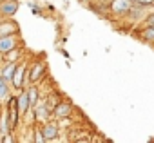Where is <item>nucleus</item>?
Returning <instances> with one entry per match:
<instances>
[{
    "mask_svg": "<svg viewBox=\"0 0 154 143\" xmlns=\"http://www.w3.org/2000/svg\"><path fill=\"white\" fill-rule=\"evenodd\" d=\"M17 9H18V4L17 2H8V4L2 6V13L4 15H15Z\"/></svg>",
    "mask_w": 154,
    "mask_h": 143,
    "instance_id": "0eeeda50",
    "label": "nucleus"
},
{
    "mask_svg": "<svg viewBox=\"0 0 154 143\" xmlns=\"http://www.w3.org/2000/svg\"><path fill=\"white\" fill-rule=\"evenodd\" d=\"M38 114H40L42 118H47V116H49V109H47V105H44V107H38Z\"/></svg>",
    "mask_w": 154,
    "mask_h": 143,
    "instance_id": "dca6fc26",
    "label": "nucleus"
},
{
    "mask_svg": "<svg viewBox=\"0 0 154 143\" xmlns=\"http://www.w3.org/2000/svg\"><path fill=\"white\" fill-rule=\"evenodd\" d=\"M134 2H138L140 6H150V4L154 2V0H134Z\"/></svg>",
    "mask_w": 154,
    "mask_h": 143,
    "instance_id": "a211bd4d",
    "label": "nucleus"
},
{
    "mask_svg": "<svg viewBox=\"0 0 154 143\" xmlns=\"http://www.w3.org/2000/svg\"><path fill=\"white\" fill-rule=\"evenodd\" d=\"M17 107H18V111H20V112H26V111L29 109V100H27V93H26V94H22V96L18 98V102H17Z\"/></svg>",
    "mask_w": 154,
    "mask_h": 143,
    "instance_id": "423d86ee",
    "label": "nucleus"
},
{
    "mask_svg": "<svg viewBox=\"0 0 154 143\" xmlns=\"http://www.w3.org/2000/svg\"><path fill=\"white\" fill-rule=\"evenodd\" d=\"M44 71H45L44 63H36V67L31 71V78H29V80H33V82H35V80H38V78H40V75L44 73Z\"/></svg>",
    "mask_w": 154,
    "mask_h": 143,
    "instance_id": "1a4fd4ad",
    "label": "nucleus"
},
{
    "mask_svg": "<svg viewBox=\"0 0 154 143\" xmlns=\"http://www.w3.org/2000/svg\"><path fill=\"white\" fill-rule=\"evenodd\" d=\"M15 47V40L11 36H0V53H9Z\"/></svg>",
    "mask_w": 154,
    "mask_h": 143,
    "instance_id": "7ed1b4c3",
    "label": "nucleus"
},
{
    "mask_svg": "<svg viewBox=\"0 0 154 143\" xmlns=\"http://www.w3.org/2000/svg\"><path fill=\"white\" fill-rule=\"evenodd\" d=\"M141 35H143V38H147V40H154V27H147Z\"/></svg>",
    "mask_w": 154,
    "mask_h": 143,
    "instance_id": "2eb2a0df",
    "label": "nucleus"
},
{
    "mask_svg": "<svg viewBox=\"0 0 154 143\" xmlns=\"http://www.w3.org/2000/svg\"><path fill=\"white\" fill-rule=\"evenodd\" d=\"M24 71H26V65H20L18 69H15V73H13V84H15V87H20L22 85V76H24Z\"/></svg>",
    "mask_w": 154,
    "mask_h": 143,
    "instance_id": "20e7f679",
    "label": "nucleus"
},
{
    "mask_svg": "<svg viewBox=\"0 0 154 143\" xmlns=\"http://www.w3.org/2000/svg\"><path fill=\"white\" fill-rule=\"evenodd\" d=\"M17 120H18V114H17V100L13 98L9 102V130H13L17 127Z\"/></svg>",
    "mask_w": 154,
    "mask_h": 143,
    "instance_id": "f03ea898",
    "label": "nucleus"
},
{
    "mask_svg": "<svg viewBox=\"0 0 154 143\" xmlns=\"http://www.w3.org/2000/svg\"><path fill=\"white\" fill-rule=\"evenodd\" d=\"M131 8H132V0H112L111 2V9L118 15L131 11Z\"/></svg>",
    "mask_w": 154,
    "mask_h": 143,
    "instance_id": "f257e3e1",
    "label": "nucleus"
},
{
    "mask_svg": "<svg viewBox=\"0 0 154 143\" xmlns=\"http://www.w3.org/2000/svg\"><path fill=\"white\" fill-rule=\"evenodd\" d=\"M13 31H15L13 24H6L4 27H0V36H8V35H13Z\"/></svg>",
    "mask_w": 154,
    "mask_h": 143,
    "instance_id": "f8f14e48",
    "label": "nucleus"
},
{
    "mask_svg": "<svg viewBox=\"0 0 154 143\" xmlns=\"http://www.w3.org/2000/svg\"><path fill=\"white\" fill-rule=\"evenodd\" d=\"M36 98H38V91L33 87L27 91V100H29V107H35L36 105Z\"/></svg>",
    "mask_w": 154,
    "mask_h": 143,
    "instance_id": "9d476101",
    "label": "nucleus"
},
{
    "mask_svg": "<svg viewBox=\"0 0 154 143\" xmlns=\"http://www.w3.org/2000/svg\"><path fill=\"white\" fill-rule=\"evenodd\" d=\"M8 96V84H6V80L0 76V100L2 98H6Z\"/></svg>",
    "mask_w": 154,
    "mask_h": 143,
    "instance_id": "ddd939ff",
    "label": "nucleus"
},
{
    "mask_svg": "<svg viewBox=\"0 0 154 143\" xmlns=\"http://www.w3.org/2000/svg\"><path fill=\"white\" fill-rule=\"evenodd\" d=\"M56 134H58V129H56L54 125H47V127L42 130V136H44V139H53Z\"/></svg>",
    "mask_w": 154,
    "mask_h": 143,
    "instance_id": "39448f33",
    "label": "nucleus"
},
{
    "mask_svg": "<svg viewBox=\"0 0 154 143\" xmlns=\"http://www.w3.org/2000/svg\"><path fill=\"white\" fill-rule=\"evenodd\" d=\"M0 130H2V132H9V127H8V116H6V114L0 116Z\"/></svg>",
    "mask_w": 154,
    "mask_h": 143,
    "instance_id": "4468645a",
    "label": "nucleus"
},
{
    "mask_svg": "<svg viewBox=\"0 0 154 143\" xmlns=\"http://www.w3.org/2000/svg\"><path fill=\"white\" fill-rule=\"evenodd\" d=\"M54 112H56V116H67L71 112V107L69 105H58Z\"/></svg>",
    "mask_w": 154,
    "mask_h": 143,
    "instance_id": "9b49d317",
    "label": "nucleus"
},
{
    "mask_svg": "<svg viewBox=\"0 0 154 143\" xmlns=\"http://www.w3.org/2000/svg\"><path fill=\"white\" fill-rule=\"evenodd\" d=\"M15 69H17V63H11V65H8V67L2 71V78H4L6 82L13 78V73H15Z\"/></svg>",
    "mask_w": 154,
    "mask_h": 143,
    "instance_id": "6e6552de",
    "label": "nucleus"
},
{
    "mask_svg": "<svg viewBox=\"0 0 154 143\" xmlns=\"http://www.w3.org/2000/svg\"><path fill=\"white\" fill-rule=\"evenodd\" d=\"M147 26H149V27H154V13L147 17Z\"/></svg>",
    "mask_w": 154,
    "mask_h": 143,
    "instance_id": "f3484780",
    "label": "nucleus"
}]
</instances>
